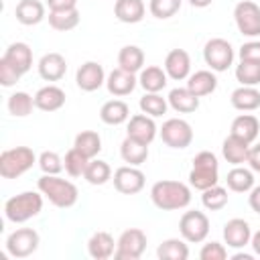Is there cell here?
<instances>
[{"label": "cell", "mask_w": 260, "mask_h": 260, "mask_svg": "<svg viewBox=\"0 0 260 260\" xmlns=\"http://www.w3.org/2000/svg\"><path fill=\"white\" fill-rule=\"evenodd\" d=\"M260 132V120L254 116V114H240L234 118L232 122V128H230V134L246 140V142H254L256 136Z\"/></svg>", "instance_id": "cell-22"}, {"label": "cell", "mask_w": 260, "mask_h": 260, "mask_svg": "<svg viewBox=\"0 0 260 260\" xmlns=\"http://www.w3.org/2000/svg\"><path fill=\"white\" fill-rule=\"evenodd\" d=\"M167 79H169L167 71L160 69V67H156V65L144 67V69L140 71V75H138V83H140L142 89L148 91V93H158L160 89H165V87H167Z\"/></svg>", "instance_id": "cell-31"}, {"label": "cell", "mask_w": 260, "mask_h": 260, "mask_svg": "<svg viewBox=\"0 0 260 260\" xmlns=\"http://www.w3.org/2000/svg\"><path fill=\"white\" fill-rule=\"evenodd\" d=\"M248 165L254 173H260V142L250 146V152H248Z\"/></svg>", "instance_id": "cell-48"}, {"label": "cell", "mask_w": 260, "mask_h": 260, "mask_svg": "<svg viewBox=\"0 0 260 260\" xmlns=\"http://www.w3.org/2000/svg\"><path fill=\"white\" fill-rule=\"evenodd\" d=\"M234 20L244 37H260V6L252 0H242L234 8Z\"/></svg>", "instance_id": "cell-10"}, {"label": "cell", "mask_w": 260, "mask_h": 260, "mask_svg": "<svg viewBox=\"0 0 260 260\" xmlns=\"http://www.w3.org/2000/svg\"><path fill=\"white\" fill-rule=\"evenodd\" d=\"M189 183L191 187L199 191H205L219 183V162L213 152L201 150L199 154L193 156V169L189 173Z\"/></svg>", "instance_id": "cell-4"}, {"label": "cell", "mask_w": 260, "mask_h": 260, "mask_svg": "<svg viewBox=\"0 0 260 260\" xmlns=\"http://www.w3.org/2000/svg\"><path fill=\"white\" fill-rule=\"evenodd\" d=\"M20 77H22V73H18L6 59H0V83L4 87H12Z\"/></svg>", "instance_id": "cell-46"}, {"label": "cell", "mask_w": 260, "mask_h": 260, "mask_svg": "<svg viewBox=\"0 0 260 260\" xmlns=\"http://www.w3.org/2000/svg\"><path fill=\"white\" fill-rule=\"evenodd\" d=\"M89 160H91V158H87L81 150H77V148L73 146V148H69V150L65 152V158H63L65 173H67L69 177H83V173H85Z\"/></svg>", "instance_id": "cell-39"}, {"label": "cell", "mask_w": 260, "mask_h": 260, "mask_svg": "<svg viewBox=\"0 0 260 260\" xmlns=\"http://www.w3.org/2000/svg\"><path fill=\"white\" fill-rule=\"evenodd\" d=\"M118 67L130 73H138L144 69V51L136 45H126L118 53Z\"/></svg>", "instance_id": "cell-32"}, {"label": "cell", "mask_w": 260, "mask_h": 260, "mask_svg": "<svg viewBox=\"0 0 260 260\" xmlns=\"http://www.w3.org/2000/svg\"><path fill=\"white\" fill-rule=\"evenodd\" d=\"M75 83L81 91H95L106 83V71L98 61H85L75 73Z\"/></svg>", "instance_id": "cell-14"}, {"label": "cell", "mask_w": 260, "mask_h": 260, "mask_svg": "<svg viewBox=\"0 0 260 260\" xmlns=\"http://www.w3.org/2000/svg\"><path fill=\"white\" fill-rule=\"evenodd\" d=\"M203 59L211 71L221 73L234 63V47L230 45V41H225L221 37L209 39L203 47Z\"/></svg>", "instance_id": "cell-6"}, {"label": "cell", "mask_w": 260, "mask_h": 260, "mask_svg": "<svg viewBox=\"0 0 260 260\" xmlns=\"http://www.w3.org/2000/svg\"><path fill=\"white\" fill-rule=\"evenodd\" d=\"M144 181H146V177L138 167L124 165L114 171V187H116V191H120L124 195L140 193L144 189Z\"/></svg>", "instance_id": "cell-12"}, {"label": "cell", "mask_w": 260, "mask_h": 260, "mask_svg": "<svg viewBox=\"0 0 260 260\" xmlns=\"http://www.w3.org/2000/svg\"><path fill=\"white\" fill-rule=\"evenodd\" d=\"M187 87L197 95V98H203V95H209L215 91L217 87V77L213 71L209 69H201V71H195L187 77Z\"/></svg>", "instance_id": "cell-28"}, {"label": "cell", "mask_w": 260, "mask_h": 260, "mask_svg": "<svg viewBox=\"0 0 260 260\" xmlns=\"http://www.w3.org/2000/svg\"><path fill=\"white\" fill-rule=\"evenodd\" d=\"M150 199L158 209L175 211V209H183L191 203V189L181 181L162 179L150 187Z\"/></svg>", "instance_id": "cell-1"}, {"label": "cell", "mask_w": 260, "mask_h": 260, "mask_svg": "<svg viewBox=\"0 0 260 260\" xmlns=\"http://www.w3.org/2000/svg\"><path fill=\"white\" fill-rule=\"evenodd\" d=\"M156 256L160 260H187L189 258V246L181 238H169L156 248Z\"/></svg>", "instance_id": "cell-35"}, {"label": "cell", "mask_w": 260, "mask_h": 260, "mask_svg": "<svg viewBox=\"0 0 260 260\" xmlns=\"http://www.w3.org/2000/svg\"><path fill=\"white\" fill-rule=\"evenodd\" d=\"M187 2H189L193 8H207L213 0H187Z\"/></svg>", "instance_id": "cell-52"}, {"label": "cell", "mask_w": 260, "mask_h": 260, "mask_svg": "<svg viewBox=\"0 0 260 260\" xmlns=\"http://www.w3.org/2000/svg\"><path fill=\"white\" fill-rule=\"evenodd\" d=\"M39 75L45 81H59L67 73V61L61 53H47L39 59Z\"/></svg>", "instance_id": "cell-18"}, {"label": "cell", "mask_w": 260, "mask_h": 260, "mask_svg": "<svg viewBox=\"0 0 260 260\" xmlns=\"http://www.w3.org/2000/svg\"><path fill=\"white\" fill-rule=\"evenodd\" d=\"M100 118L104 124L108 126H120L124 122H128L130 118V108L126 102L122 100H110L100 108Z\"/></svg>", "instance_id": "cell-29"}, {"label": "cell", "mask_w": 260, "mask_h": 260, "mask_svg": "<svg viewBox=\"0 0 260 260\" xmlns=\"http://www.w3.org/2000/svg\"><path fill=\"white\" fill-rule=\"evenodd\" d=\"M37 187L55 207H61V209L73 207L79 197L77 187L71 181L61 179L59 175H43L37 181Z\"/></svg>", "instance_id": "cell-2"}, {"label": "cell", "mask_w": 260, "mask_h": 260, "mask_svg": "<svg viewBox=\"0 0 260 260\" xmlns=\"http://www.w3.org/2000/svg\"><path fill=\"white\" fill-rule=\"evenodd\" d=\"M43 193L35 191H22L14 197H10L4 203V215L12 223H24L32 217H37L43 209Z\"/></svg>", "instance_id": "cell-3"}, {"label": "cell", "mask_w": 260, "mask_h": 260, "mask_svg": "<svg viewBox=\"0 0 260 260\" xmlns=\"http://www.w3.org/2000/svg\"><path fill=\"white\" fill-rule=\"evenodd\" d=\"M169 106L179 114H191L199 108V98L189 87H175L169 91Z\"/></svg>", "instance_id": "cell-27"}, {"label": "cell", "mask_w": 260, "mask_h": 260, "mask_svg": "<svg viewBox=\"0 0 260 260\" xmlns=\"http://www.w3.org/2000/svg\"><path fill=\"white\" fill-rule=\"evenodd\" d=\"M225 183H228V189L234 193H250V189L254 187V171L238 165L228 173Z\"/></svg>", "instance_id": "cell-33"}, {"label": "cell", "mask_w": 260, "mask_h": 260, "mask_svg": "<svg viewBox=\"0 0 260 260\" xmlns=\"http://www.w3.org/2000/svg\"><path fill=\"white\" fill-rule=\"evenodd\" d=\"M179 232H181V238L185 242L199 244L209 234V217L203 211H197V209L185 211L179 219Z\"/></svg>", "instance_id": "cell-8"}, {"label": "cell", "mask_w": 260, "mask_h": 260, "mask_svg": "<svg viewBox=\"0 0 260 260\" xmlns=\"http://www.w3.org/2000/svg\"><path fill=\"white\" fill-rule=\"evenodd\" d=\"M39 167H41V171L45 173V175H59L65 167H63V158L57 154V152H53V150H45V152H41V156H39Z\"/></svg>", "instance_id": "cell-44"}, {"label": "cell", "mask_w": 260, "mask_h": 260, "mask_svg": "<svg viewBox=\"0 0 260 260\" xmlns=\"http://www.w3.org/2000/svg\"><path fill=\"white\" fill-rule=\"evenodd\" d=\"M49 26L55 28V30H71L79 24L81 16H79V10L77 8H69V10H49Z\"/></svg>", "instance_id": "cell-34"}, {"label": "cell", "mask_w": 260, "mask_h": 260, "mask_svg": "<svg viewBox=\"0 0 260 260\" xmlns=\"http://www.w3.org/2000/svg\"><path fill=\"white\" fill-rule=\"evenodd\" d=\"M248 205L252 211L260 213V185H254L250 189V195H248Z\"/></svg>", "instance_id": "cell-50"}, {"label": "cell", "mask_w": 260, "mask_h": 260, "mask_svg": "<svg viewBox=\"0 0 260 260\" xmlns=\"http://www.w3.org/2000/svg\"><path fill=\"white\" fill-rule=\"evenodd\" d=\"M120 156H122L124 162L132 165V167H140L148 158V144L138 142V140L126 136L122 140V144H120Z\"/></svg>", "instance_id": "cell-30"}, {"label": "cell", "mask_w": 260, "mask_h": 260, "mask_svg": "<svg viewBox=\"0 0 260 260\" xmlns=\"http://www.w3.org/2000/svg\"><path fill=\"white\" fill-rule=\"evenodd\" d=\"M240 61H254L260 63V41H248L240 47Z\"/></svg>", "instance_id": "cell-47"}, {"label": "cell", "mask_w": 260, "mask_h": 260, "mask_svg": "<svg viewBox=\"0 0 260 260\" xmlns=\"http://www.w3.org/2000/svg\"><path fill=\"white\" fill-rule=\"evenodd\" d=\"M14 16L24 26L39 24L45 18V4L41 0H20L14 8Z\"/></svg>", "instance_id": "cell-25"}, {"label": "cell", "mask_w": 260, "mask_h": 260, "mask_svg": "<svg viewBox=\"0 0 260 260\" xmlns=\"http://www.w3.org/2000/svg\"><path fill=\"white\" fill-rule=\"evenodd\" d=\"M181 4H183V0H150L148 2V10H150V14L154 18L167 20V18L175 16L181 10Z\"/></svg>", "instance_id": "cell-43"}, {"label": "cell", "mask_w": 260, "mask_h": 260, "mask_svg": "<svg viewBox=\"0 0 260 260\" xmlns=\"http://www.w3.org/2000/svg\"><path fill=\"white\" fill-rule=\"evenodd\" d=\"M116 252V242L108 232H95L87 240V254L93 260H108Z\"/></svg>", "instance_id": "cell-24"}, {"label": "cell", "mask_w": 260, "mask_h": 260, "mask_svg": "<svg viewBox=\"0 0 260 260\" xmlns=\"http://www.w3.org/2000/svg\"><path fill=\"white\" fill-rule=\"evenodd\" d=\"M138 85V77L136 73H130V71H124V69H114L110 71V75L106 77V87L112 95L116 98H124L128 93L134 91V87Z\"/></svg>", "instance_id": "cell-17"}, {"label": "cell", "mask_w": 260, "mask_h": 260, "mask_svg": "<svg viewBox=\"0 0 260 260\" xmlns=\"http://www.w3.org/2000/svg\"><path fill=\"white\" fill-rule=\"evenodd\" d=\"M83 179L89 183V185H104L112 179V169L106 160H100V158H91L87 162V169L83 173Z\"/></svg>", "instance_id": "cell-37"}, {"label": "cell", "mask_w": 260, "mask_h": 260, "mask_svg": "<svg viewBox=\"0 0 260 260\" xmlns=\"http://www.w3.org/2000/svg\"><path fill=\"white\" fill-rule=\"evenodd\" d=\"M138 106H140V110H142L144 114H148V116H152V118H158V116L167 114L169 100H165L160 93H148V91H146V93L140 98Z\"/></svg>", "instance_id": "cell-40"}, {"label": "cell", "mask_w": 260, "mask_h": 260, "mask_svg": "<svg viewBox=\"0 0 260 260\" xmlns=\"http://www.w3.org/2000/svg\"><path fill=\"white\" fill-rule=\"evenodd\" d=\"M248 152H250V142H246V140H242L234 134H230L221 144L223 158L234 167H238L242 162H248Z\"/></svg>", "instance_id": "cell-23"}, {"label": "cell", "mask_w": 260, "mask_h": 260, "mask_svg": "<svg viewBox=\"0 0 260 260\" xmlns=\"http://www.w3.org/2000/svg\"><path fill=\"white\" fill-rule=\"evenodd\" d=\"M65 106V91L59 85H45L35 93V108L43 112H57Z\"/></svg>", "instance_id": "cell-20"}, {"label": "cell", "mask_w": 260, "mask_h": 260, "mask_svg": "<svg viewBox=\"0 0 260 260\" xmlns=\"http://www.w3.org/2000/svg\"><path fill=\"white\" fill-rule=\"evenodd\" d=\"M201 193H203L201 195V203L209 211H219V209H223L228 205V189H223L219 185H213V187H209V189H205Z\"/></svg>", "instance_id": "cell-41"}, {"label": "cell", "mask_w": 260, "mask_h": 260, "mask_svg": "<svg viewBox=\"0 0 260 260\" xmlns=\"http://www.w3.org/2000/svg\"><path fill=\"white\" fill-rule=\"evenodd\" d=\"M234 260H252V254H236Z\"/></svg>", "instance_id": "cell-53"}, {"label": "cell", "mask_w": 260, "mask_h": 260, "mask_svg": "<svg viewBox=\"0 0 260 260\" xmlns=\"http://www.w3.org/2000/svg\"><path fill=\"white\" fill-rule=\"evenodd\" d=\"M165 71L171 79L183 81L191 75V57L185 49H173L165 57Z\"/></svg>", "instance_id": "cell-16"}, {"label": "cell", "mask_w": 260, "mask_h": 260, "mask_svg": "<svg viewBox=\"0 0 260 260\" xmlns=\"http://www.w3.org/2000/svg\"><path fill=\"white\" fill-rule=\"evenodd\" d=\"M8 112L10 116L14 118H24L32 112L35 108V95H28L26 91H14L10 98H8Z\"/></svg>", "instance_id": "cell-38"}, {"label": "cell", "mask_w": 260, "mask_h": 260, "mask_svg": "<svg viewBox=\"0 0 260 260\" xmlns=\"http://www.w3.org/2000/svg\"><path fill=\"white\" fill-rule=\"evenodd\" d=\"M146 234L140 228H130L120 234L116 242V260H138L146 250Z\"/></svg>", "instance_id": "cell-7"}, {"label": "cell", "mask_w": 260, "mask_h": 260, "mask_svg": "<svg viewBox=\"0 0 260 260\" xmlns=\"http://www.w3.org/2000/svg\"><path fill=\"white\" fill-rule=\"evenodd\" d=\"M146 6L142 0H116L114 4V14L120 22L126 24H136L144 18Z\"/></svg>", "instance_id": "cell-26"}, {"label": "cell", "mask_w": 260, "mask_h": 260, "mask_svg": "<svg viewBox=\"0 0 260 260\" xmlns=\"http://www.w3.org/2000/svg\"><path fill=\"white\" fill-rule=\"evenodd\" d=\"M160 138L169 148H187L193 142V128L183 118H169L160 128Z\"/></svg>", "instance_id": "cell-11"}, {"label": "cell", "mask_w": 260, "mask_h": 260, "mask_svg": "<svg viewBox=\"0 0 260 260\" xmlns=\"http://www.w3.org/2000/svg\"><path fill=\"white\" fill-rule=\"evenodd\" d=\"M2 59H6L18 73H26V71H30V67H32V49L26 45V43H12V45H8V49L4 51V55H2Z\"/></svg>", "instance_id": "cell-19"}, {"label": "cell", "mask_w": 260, "mask_h": 260, "mask_svg": "<svg viewBox=\"0 0 260 260\" xmlns=\"http://www.w3.org/2000/svg\"><path fill=\"white\" fill-rule=\"evenodd\" d=\"M156 124L152 120V116L148 114H134L128 118V126H126V136L138 140V142H144V144H150L154 138H156Z\"/></svg>", "instance_id": "cell-13"}, {"label": "cell", "mask_w": 260, "mask_h": 260, "mask_svg": "<svg viewBox=\"0 0 260 260\" xmlns=\"http://www.w3.org/2000/svg\"><path fill=\"white\" fill-rule=\"evenodd\" d=\"M236 79L240 85H258L260 83V63L254 61H240L236 67Z\"/></svg>", "instance_id": "cell-42"}, {"label": "cell", "mask_w": 260, "mask_h": 260, "mask_svg": "<svg viewBox=\"0 0 260 260\" xmlns=\"http://www.w3.org/2000/svg\"><path fill=\"white\" fill-rule=\"evenodd\" d=\"M252 240V230L250 223L242 217H234L230 221H225L223 225V242L228 244V248L234 250H242L244 246H248Z\"/></svg>", "instance_id": "cell-15"}, {"label": "cell", "mask_w": 260, "mask_h": 260, "mask_svg": "<svg viewBox=\"0 0 260 260\" xmlns=\"http://www.w3.org/2000/svg\"><path fill=\"white\" fill-rule=\"evenodd\" d=\"M41 244L39 232L32 228H18L6 238V252L12 258H26L37 252Z\"/></svg>", "instance_id": "cell-9"}, {"label": "cell", "mask_w": 260, "mask_h": 260, "mask_svg": "<svg viewBox=\"0 0 260 260\" xmlns=\"http://www.w3.org/2000/svg\"><path fill=\"white\" fill-rule=\"evenodd\" d=\"M73 146L77 150H81L87 158H95L102 150V138L95 130H81L77 136H75V142Z\"/></svg>", "instance_id": "cell-36"}, {"label": "cell", "mask_w": 260, "mask_h": 260, "mask_svg": "<svg viewBox=\"0 0 260 260\" xmlns=\"http://www.w3.org/2000/svg\"><path fill=\"white\" fill-rule=\"evenodd\" d=\"M250 246H252V250H254V254H258V256H260V230L252 234V240H250Z\"/></svg>", "instance_id": "cell-51"}, {"label": "cell", "mask_w": 260, "mask_h": 260, "mask_svg": "<svg viewBox=\"0 0 260 260\" xmlns=\"http://www.w3.org/2000/svg\"><path fill=\"white\" fill-rule=\"evenodd\" d=\"M199 258L201 260H225L228 258V250L219 242H209V244H203V248L199 252Z\"/></svg>", "instance_id": "cell-45"}, {"label": "cell", "mask_w": 260, "mask_h": 260, "mask_svg": "<svg viewBox=\"0 0 260 260\" xmlns=\"http://www.w3.org/2000/svg\"><path fill=\"white\" fill-rule=\"evenodd\" d=\"M49 10H69L77 8V0H47Z\"/></svg>", "instance_id": "cell-49"}, {"label": "cell", "mask_w": 260, "mask_h": 260, "mask_svg": "<svg viewBox=\"0 0 260 260\" xmlns=\"http://www.w3.org/2000/svg\"><path fill=\"white\" fill-rule=\"evenodd\" d=\"M35 162H39V158L35 156L32 148H28V146L6 148L0 154V175L4 179H16V177L24 175L28 169H32Z\"/></svg>", "instance_id": "cell-5"}, {"label": "cell", "mask_w": 260, "mask_h": 260, "mask_svg": "<svg viewBox=\"0 0 260 260\" xmlns=\"http://www.w3.org/2000/svg\"><path fill=\"white\" fill-rule=\"evenodd\" d=\"M230 104L240 112H254L260 108V91L254 85H240L232 91Z\"/></svg>", "instance_id": "cell-21"}]
</instances>
